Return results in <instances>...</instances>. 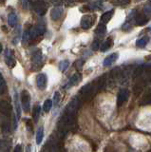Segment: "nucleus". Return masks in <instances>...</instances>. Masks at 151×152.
<instances>
[{
	"mask_svg": "<svg viewBox=\"0 0 151 152\" xmlns=\"http://www.w3.org/2000/svg\"><path fill=\"white\" fill-rule=\"evenodd\" d=\"M112 46H113V40L111 38H107L106 41H104L102 43V45L100 46V50L101 51H107V50H109Z\"/></svg>",
	"mask_w": 151,
	"mask_h": 152,
	"instance_id": "16",
	"label": "nucleus"
},
{
	"mask_svg": "<svg viewBox=\"0 0 151 152\" xmlns=\"http://www.w3.org/2000/svg\"><path fill=\"white\" fill-rule=\"evenodd\" d=\"M1 51H2V45L0 44V53H1Z\"/></svg>",
	"mask_w": 151,
	"mask_h": 152,
	"instance_id": "37",
	"label": "nucleus"
},
{
	"mask_svg": "<svg viewBox=\"0 0 151 152\" xmlns=\"http://www.w3.org/2000/svg\"><path fill=\"white\" fill-rule=\"evenodd\" d=\"M11 111H12L11 104L7 101H3V100H1V101H0V114L10 116Z\"/></svg>",
	"mask_w": 151,
	"mask_h": 152,
	"instance_id": "12",
	"label": "nucleus"
},
{
	"mask_svg": "<svg viewBox=\"0 0 151 152\" xmlns=\"http://www.w3.org/2000/svg\"><path fill=\"white\" fill-rule=\"evenodd\" d=\"M15 110H16V114H17V118L19 119L21 116V109H20V104L19 102H18V97H17V94H15Z\"/></svg>",
	"mask_w": 151,
	"mask_h": 152,
	"instance_id": "24",
	"label": "nucleus"
},
{
	"mask_svg": "<svg viewBox=\"0 0 151 152\" xmlns=\"http://www.w3.org/2000/svg\"><path fill=\"white\" fill-rule=\"evenodd\" d=\"M127 98H128V90L125 89V88L121 89L119 91V93H118V96H117V104H118V107L122 106V104L127 100Z\"/></svg>",
	"mask_w": 151,
	"mask_h": 152,
	"instance_id": "8",
	"label": "nucleus"
},
{
	"mask_svg": "<svg viewBox=\"0 0 151 152\" xmlns=\"http://www.w3.org/2000/svg\"><path fill=\"white\" fill-rule=\"evenodd\" d=\"M8 23H9V25H10L11 27H15L16 25V23H17V15L15 12L9 13V15H8Z\"/></svg>",
	"mask_w": 151,
	"mask_h": 152,
	"instance_id": "19",
	"label": "nucleus"
},
{
	"mask_svg": "<svg viewBox=\"0 0 151 152\" xmlns=\"http://www.w3.org/2000/svg\"><path fill=\"white\" fill-rule=\"evenodd\" d=\"M106 32H107V26H106V24L100 23L97 26L96 30H95V34L97 36H99V37H103L104 35L106 34Z\"/></svg>",
	"mask_w": 151,
	"mask_h": 152,
	"instance_id": "15",
	"label": "nucleus"
},
{
	"mask_svg": "<svg viewBox=\"0 0 151 152\" xmlns=\"http://www.w3.org/2000/svg\"><path fill=\"white\" fill-rule=\"evenodd\" d=\"M148 20H149V18L146 17L144 13L137 14V15H135V23L138 26H144V25H145V24L148 22Z\"/></svg>",
	"mask_w": 151,
	"mask_h": 152,
	"instance_id": "14",
	"label": "nucleus"
},
{
	"mask_svg": "<svg viewBox=\"0 0 151 152\" xmlns=\"http://www.w3.org/2000/svg\"><path fill=\"white\" fill-rule=\"evenodd\" d=\"M79 100L77 98H73L71 101L69 102V104L66 107V110H65V113L66 114H69V115H75L76 114V111L79 107Z\"/></svg>",
	"mask_w": 151,
	"mask_h": 152,
	"instance_id": "4",
	"label": "nucleus"
},
{
	"mask_svg": "<svg viewBox=\"0 0 151 152\" xmlns=\"http://www.w3.org/2000/svg\"><path fill=\"white\" fill-rule=\"evenodd\" d=\"M42 61H43L42 52L40 50H37L31 58V70H38L42 66Z\"/></svg>",
	"mask_w": 151,
	"mask_h": 152,
	"instance_id": "3",
	"label": "nucleus"
},
{
	"mask_svg": "<svg viewBox=\"0 0 151 152\" xmlns=\"http://www.w3.org/2000/svg\"><path fill=\"white\" fill-rule=\"evenodd\" d=\"M99 47H100V45H99V41L98 40H95L91 45V49L93 50H97L99 49Z\"/></svg>",
	"mask_w": 151,
	"mask_h": 152,
	"instance_id": "32",
	"label": "nucleus"
},
{
	"mask_svg": "<svg viewBox=\"0 0 151 152\" xmlns=\"http://www.w3.org/2000/svg\"><path fill=\"white\" fill-rule=\"evenodd\" d=\"M143 13L149 19L151 18V0H148L143 8Z\"/></svg>",
	"mask_w": 151,
	"mask_h": 152,
	"instance_id": "17",
	"label": "nucleus"
},
{
	"mask_svg": "<svg viewBox=\"0 0 151 152\" xmlns=\"http://www.w3.org/2000/svg\"><path fill=\"white\" fill-rule=\"evenodd\" d=\"M95 21V16L94 15H84L81 19V27L84 30H88L92 27Z\"/></svg>",
	"mask_w": 151,
	"mask_h": 152,
	"instance_id": "5",
	"label": "nucleus"
},
{
	"mask_svg": "<svg viewBox=\"0 0 151 152\" xmlns=\"http://www.w3.org/2000/svg\"><path fill=\"white\" fill-rule=\"evenodd\" d=\"M81 80H82V75L80 73H75L70 77V79L69 80V82L67 83V86H66L65 88H69L73 87V86H76L81 82Z\"/></svg>",
	"mask_w": 151,
	"mask_h": 152,
	"instance_id": "10",
	"label": "nucleus"
},
{
	"mask_svg": "<svg viewBox=\"0 0 151 152\" xmlns=\"http://www.w3.org/2000/svg\"><path fill=\"white\" fill-rule=\"evenodd\" d=\"M69 60H63V61H61L60 63H59V69L61 71H65L66 69H67L69 68Z\"/></svg>",
	"mask_w": 151,
	"mask_h": 152,
	"instance_id": "27",
	"label": "nucleus"
},
{
	"mask_svg": "<svg viewBox=\"0 0 151 152\" xmlns=\"http://www.w3.org/2000/svg\"><path fill=\"white\" fill-rule=\"evenodd\" d=\"M113 13H114V11H109V12H107L104 13L101 16V23L107 24V22H109V20L113 15Z\"/></svg>",
	"mask_w": 151,
	"mask_h": 152,
	"instance_id": "18",
	"label": "nucleus"
},
{
	"mask_svg": "<svg viewBox=\"0 0 151 152\" xmlns=\"http://www.w3.org/2000/svg\"><path fill=\"white\" fill-rule=\"evenodd\" d=\"M130 0H113L112 4L115 6H125V5L129 4Z\"/></svg>",
	"mask_w": 151,
	"mask_h": 152,
	"instance_id": "28",
	"label": "nucleus"
},
{
	"mask_svg": "<svg viewBox=\"0 0 151 152\" xmlns=\"http://www.w3.org/2000/svg\"><path fill=\"white\" fill-rule=\"evenodd\" d=\"M53 3H56V4H59L60 2H61V0H51Z\"/></svg>",
	"mask_w": 151,
	"mask_h": 152,
	"instance_id": "36",
	"label": "nucleus"
},
{
	"mask_svg": "<svg viewBox=\"0 0 151 152\" xmlns=\"http://www.w3.org/2000/svg\"><path fill=\"white\" fill-rule=\"evenodd\" d=\"M51 107H53V101H51L50 99H48V100H46V101L44 102V104H43V109H44V111L45 112H50V109Z\"/></svg>",
	"mask_w": 151,
	"mask_h": 152,
	"instance_id": "23",
	"label": "nucleus"
},
{
	"mask_svg": "<svg viewBox=\"0 0 151 152\" xmlns=\"http://www.w3.org/2000/svg\"><path fill=\"white\" fill-rule=\"evenodd\" d=\"M74 124V116L69 115V114H64L63 117L58 122V129L60 131H68L70 129V127L73 126Z\"/></svg>",
	"mask_w": 151,
	"mask_h": 152,
	"instance_id": "1",
	"label": "nucleus"
},
{
	"mask_svg": "<svg viewBox=\"0 0 151 152\" xmlns=\"http://www.w3.org/2000/svg\"><path fill=\"white\" fill-rule=\"evenodd\" d=\"M4 1H5V0H0V2H4Z\"/></svg>",
	"mask_w": 151,
	"mask_h": 152,
	"instance_id": "38",
	"label": "nucleus"
},
{
	"mask_svg": "<svg viewBox=\"0 0 151 152\" xmlns=\"http://www.w3.org/2000/svg\"><path fill=\"white\" fill-rule=\"evenodd\" d=\"M60 101V94L58 91H56L53 95V102H54V104H58Z\"/></svg>",
	"mask_w": 151,
	"mask_h": 152,
	"instance_id": "31",
	"label": "nucleus"
},
{
	"mask_svg": "<svg viewBox=\"0 0 151 152\" xmlns=\"http://www.w3.org/2000/svg\"><path fill=\"white\" fill-rule=\"evenodd\" d=\"M148 41H149L148 36H144V37H142V38H140V39L137 40L136 45L139 48H144L146 46V44L148 43Z\"/></svg>",
	"mask_w": 151,
	"mask_h": 152,
	"instance_id": "21",
	"label": "nucleus"
},
{
	"mask_svg": "<svg viewBox=\"0 0 151 152\" xmlns=\"http://www.w3.org/2000/svg\"><path fill=\"white\" fill-rule=\"evenodd\" d=\"M40 114H41V107L39 106V104H37V106H35V107H34V115H32V117H34V120L35 123L38 121V119L40 117Z\"/></svg>",
	"mask_w": 151,
	"mask_h": 152,
	"instance_id": "22",
	"label": "nucleus"
},
{
	"mask_svg": "<svg viewBox=\"0 0 151 152\" xmlns=\"http://www.w3.org/2000/svg\"><path fill=\"white\" fill-rule=\"evenodd\" d=\"M20 3L22 5L23 9H27L28 4H29V0H20Z\"/></svg>",
	"mask_w": 151,
	"mask_h": 152,
	"instance_id": "34",
	"label": "nucleus"
},
{
	"mask_svg": "<svg viewBox=\"0 0 151 152\" xmlns=\"http://www.w3.org/2000/svg\"><path fill=\"white\" fill-rule=\"evenodd\" d=\"M30 40H31V36H30V33H29V30H28V31H26L24 32V34H23L22 42H23V44H24V45H27Z\"/></svg>",
	"mask_w": 151,
	"mask_h": 152,
	"instance_id": "29",
	"label": "nucleus"
},
{
	"mask_svg": "<svg viewBox=\"0 0 151 152\" xmlns=\"http://www.w3.org/2000/svg\"><path fill=\"white\" fill-rule=\"evenodd\" d=\"M123 30L124 31H129L131 30V26H130V24L128 22H125L124 24V26H123Z\"/></svg>",
	"mask_w": 151,
	"mask_h": 152,
	"instance_id": "33",
	"label": "nucleus"
},
{
	"mask_svg": "<svg viewBox=\"0 0 151 152\" xmlns=\"http://www.w3.org/2000/svg\"><path fill=\"white\" fill-rule=\"evenodd\" d=\"M20 151H22V147H21V145H16V146H15V152H20Z\"/></svg>",
	"mask_w": 151,
	"mask_h": 152,
	"instance_id": "35",
	"label": "nucleus"
},
{
	"mask_svg": "<svg viewBox=\"0 0 151 152\" xmlns=\"http://www.w3.org/2000/svg\"><path fill=\"white\" fill-rule=\"evenodd\" d=\"M21 100V106L23 107V110L26 113H28L31 109V95L28 90H23L20 95Z\"/></svg>",
	"mask_w": 151,
	"mask_h": 152,
	"instance_id": "2",
	"label": "nucleus"
},
{
	"mask_svg": "<svg viewBox=\"0 0 151 152\" xmlns=\"http://www.w3.org/2000/svg\"><path fill=\"white\" fill-rule=\"evenodd\" d=\"M5 62L10 68H13L16 64L15 59L12 54V51L11 50H6L5 51Z\"/></svg>",
	"mask_w": 151,
	"mask_h": 152,
	"instance_id": "11",
	"label": "nucleus"
},
{
	"mask_svg": "<svg viewBox=\"0 0 151 152\" xmlns=\"http://www.w3.org/2000/svg\"><path fill=\"white\" fill-rule=\"evenodd\" d=\"M6 91V82L4 80L2 74L0 73V95L4 94Z\"/></svg>",
	"mask_w": 151,
	"mask_h": 152,
	"instance_id": "25",
	"label": "nucleus"
},
{
	"mask_svg": "<svg viewBox=\"0 0 151 152\" xmlns=\"http://www.w3.org/2000/svg\"><path fill=\"white\" fill-rule=\"evenodd\" d=\"M43 137H44V129L43 127H39L38 130L36 132V144L40 145L42 141H43Z\"/></svg>",
	"mask_w": 151,
	"mask_h": 152,
	"instance_id": "20",
	"label": "nucleus"
},
{
	"mask_svg": "<svg viewBox=\"0 0 151 152\" xmlns=\"http://www.w3.org/2000/svg\"><path fill=\"white\" fill-rule=\"evenodd\" d=\"M9 146V142L7 141H4V140H0V149H3V150H7L6 147Z\"/></svg>",
	"mask_w": 151,
	"mask_h": 152,
	"instance_id": "30",
	"label": "nucleus"
},
{
	"mask_svg": "<svg viewBox=\"0 0 151 152\" xmlns=\"http://www.w3.org/2000/svg\"><path fill=\"white\" fill-rule=\"evenodd\" d=\"M144 71V66H139L134 69V72H133V78H137V77H140L143 73Z\"/></svg>",
	"mask_w": 151,
	"mask_h": 152,
	"instance_id": "26",
	"label": "nucleus"
},
{
	"mask_svg": "<svg viewBox=\"0 0 151 152\" xmlns=\"http://www.w3.org/2000/svg\"><path fill=\"white\" fill-rule=\"evenodd\" d=\"M63 12H64V9L62 7H54L53 9H51L50 11V18L51 20L53 21H57L61 18V16L63 15Z\"/></svg>",
	"mask_w": 151,
	"mask_h": 152,
	"instance_id": "7",
	"label": "nucleus"
},
{
	"mask_svg": "<svg viewBox=\"0 0 151 152\" xmlns=\"http://www.w3.org/2000/svg\"><path fill=\"white\" fill-rule=\"evenodd\" d=\"M34 11L38 14H40V15H43L47 12V6L45 2L42 1V0H36V1H34Z\"/></svg>",
	"mask_w": 151,
	"mask_h": 152,
	"instance_id": "6",
	"label": "nucleus"
},
{
	"mask_svg": "<svg viewBox=\"0 0 151 152\" xmlns=\"http://www.w3.org/2000/svg\"><path fill=\"white\" fill-rule=\"evenodd\" d=\"M36 85L40 90H44L47 88V76L44 73H40L36 77Z\"/></svg>",
	"mask_w": 151,
	"mask_h": 152,
	"instance_id": "9",
	"label": "nucleus"
},
{
	"mask_svg": "<svg viewBox=\"0 0 151 152\" xmlns=\"http://www.w3.org/2000/svg\"><path fill=\"white\" fill-rule=\"evenodd\" d=\"M118 57H119V54L116 53V52L109 54L105 60H104V62H103L104 66H109L111 64H113L114 62H116V60L118 59Z\"/></svg>",
	"mask_w": 151,
	"mask_h": 152,
	"instance_id": "13",
	"label": "nucleus"
}]
</instances>
